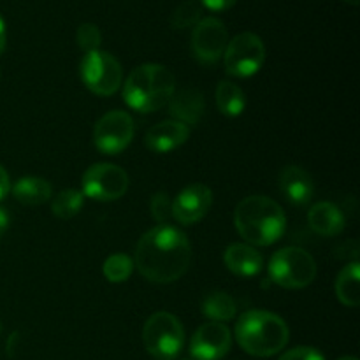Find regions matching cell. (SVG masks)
I'll return each mask as SVG.
<instances>
[{
  "instance_id": "1",
  "label": "cell",
  "mask_w": 360,
  "mask_h": 360,
  "mask_svg": "<svg viewBox=\"0 0 360 360\" xmlns=\"http://www.w3.org/2000/svg\"><path fill=\"white\" fill-rule=\"evenodd\" d=\"M192 245L185 232L172 225H158L144 232L136 246L134 267L153 283H172L188 271Z\"/></svg>"
},
{
  "instance_id": "2",
  "label": "cell",
  "mask_w": 360,
  "mask_h": 360,
  "mask_svg": "<svg viewBox=\"0 0 360 360\" xmlns=\"http://www.w3.org/2000/svg\"><path fill=\"white\" fill-rule=\"evenodd\" d=\"M234 225L250 246H271L283 238L287 217L276 200L266 195H250L236 207Z\"/></svg>"
},
{
  "instance_id": "3",
  "label": "cell",
  "mask_w": 360,
  "mask_h": 360,
  "mask_svg": "<svg viewBox=\"0 0 360 360\" xmlns=\"http://www.w3.org/2000/svg\"><path fill=\"white\" fill-rule=\"evenodd\" d=\"M236 340L246 354L253 357H271L287 347L290 330L276 313L250 309L236 323Z\"/></svg>"
},
{
  "instance_id": "4",
  "label": "cell",
  "mask_w": 360,
  "mask_h": 360,
  "mask_svg": "<svg viewBox=\"0 0 360 360\" xmlns=\"http://www.w3.org/2000/svg\"><path fill=\"white\" fill-rule=\"evenodd\" d=\"M176 91V79L160 63H143L129 74L123 83L127 105L139 112H153L164 108Z\"/></svg>"
},
{
  "instance_id": "5",
  "label": "cell",
  "mask_w": 360,
  "mask_h": 360,
  "mask_svg": "<svg viewBox=\"0 0 360 360\" xmlns=\"http://www.w3.org/2000/svg\"><path fill=\"white\" fill-rule=\"evenodd\" d=\"M316 262L306 250L288 246L271 257L269 278L273 283L290 290H299L315 281Z\"/></svg>"
},
{
  "instance_id": "6",
  "label": "cell",
  "mask_w": 360,
  "mask_h": 360,
  "mask_svg": "<svg viewBox=\"0 0 360 360\" xmlns=\"http://www.w3.org/2000/svg\"><path fill=\"white\" fill-rule=\"evenodd\" d=\"M143 341L146 352L155 360H174L183 350L185 329L174 315L158 311L144 323Z\"/></svg>"
},
{
  "instance_id": "7",
  "label": "cell",
  "mask_w": 360,
  "mask_h": 360,
  "mask_svg": "<svg viewBox=\"0 0 360 360\" xmlns=\"http://www.w3.org/2000/svg\"><path fill=\"white\" fill-rule=\"evenodd\" d=\"M79 76L84 86L98 97L116 94L123 83L122 63L105 51H91L83 56L79 63Z\"/></svg>"
},
{
  "instance_id": "8",
  "label": "cell",
  "mask_w": 360,
  "mask_h": 360,
  "mask_svg": "<svg viewBox=\"0 0 360 360\" xmlns=\"http://www.w3.org/2000/svg\"><path fill=\"white\" fill-rule=\"evenodd\" d=\"M266 60V46L253 32H241L231 39L224 53L227 74L234 77H250L260 70Z\"/></svg>"
},
{
  "instance_id": "9",
  "label": "cell",
  "mask_w": 360,
  "mask_h": 360,
  "mask_svg": "<svg viewBox=\"0 0 360 360\" xmlns=\"http://www.w3.org/2000/svg\"><path fill=\"white\" fill-rule=\"evenodd\" d=\"M83 195L101 202L122 199L129 190V174L115 164H95L83 174Z\"/></svg>"
},
{
  "instance_id": "10",
  "label": "cell",
  "mask_w": 360,
  "mask_h": 360,
  "mask_svg": "<svg viewBox=\"0 0 360 360\" xmlns=\"http://www.w3.org/2000/svg\"><path fill=\"white\" fill-rule=\"evenodd\" d=\"M136 125L129 112L111 111L102 116L94 129V144L101 153H122L134 139Z\"/></svg>"
},
{
  "instance_id": "11",
  "label": "cell",
  "mask_w": 360,
  "mask_h": 360,
  "mask_svg": "<svg viewBox=\"0 0 360 360\" xmlns=\"http://www.w3.org/2000/svg\"><path fill=\"white\" fill-rule=\"evenodd\" d=\"M227 44V27L217 18H202L193 27L190 48L200 63H217L218 60L224 58Z\"/></svg>"
},
{
  "instance_id": "12",
  "label": "cell",
  "mask_w": 360,
  "mask_h": 360,
  "mask_svg": "<svg viewBox=\"0 0 360 360\" xmlns=\"http://www.w3.org/2000/svg\"><path fill=\"white\" fill-rule=\"evenodd\" d=\"M232 347V333L225 323H202L190 341V354L195 360H220Z\"/></svg>"
},
{
  "instance_id": "13",
  "label": "cell",
  "mask_w": 360,
  "mask_h": 360,
  "mask_svg": "<svg viewBox=\"0 0 360 360\" xmlns=\"http://www.w3.org/2000/svg\"><path fill=\"white\" fill-rule=\"evenodd\" d=\"M213 192L202 183H193L183 188L172 200V218L181 225H193L202 220L211 210Z\"/></svg>"
},
{
  "instance_id": "14",
  "label": "cell",
  "mask_w": 360,
  "mask_h": 360,
  "mask_svg": "<svg viewBox=\"0 0 360 360\" xmlns=\"http://www.w3.org/2000/svg\"><path fill=\"white\" fill-rule=\"evenodd\" d=\"M280 190L288 202L301 207L309 204L315 195V181L311 174L299 165H287L280 172Z\"/></svg>"
},
{
  "instance_id": "15",
  "label": "cell",
  "mask_w": 360,
  "mask_h": 360,
  "mask_svg": "<svg viewBox=\"0 0 360 360\" xmlns=\"http://www.w3.org/2000/svg\"><path fill=\"white\" fill-rule=\"evenodd\" d=\"M188 136L190 127L181 122H176V120H167V122L157 123L148 130L144 144L153 153H169L185 144Z\"/></svg>"
},
{
  "instance_id": "16",
  "label": "cell",
  "mask_w": 360,
  "mask_h": 360,
  "mask_svg": "<svg viewBox=\"0 0 360 360\" xmlns=\"http://www.w3.org/2000/svg\"><path fill=\"white\" fill-rule=\"evenodd\" d=\"M167 104L172 118L185 123L186 127L199 125L206 112V101L197 88H183L174 91Z\"/></svg>"
},
{
  "instance_id": "17",
  "label": "cell",
  "mask_w": 360,
  "mask_h": 360,
  "mask_svg": "<svg viewBox=\"0 0 360 360\" xmlns=\"http://www.w3.org/2000/svg\"><path fill=\"white\" fill-rule=\"evenodd\" d=\"M224 262L232 274L241 278L257 276L264 267V257L253 246L234 243L225 250Z\"/></svg>"
},
{
  "instance_id": "18",
  "label": "cell",
  "mask_w": 360,
  "mask_h": 360,
  "mask_svg": "<svg viewBox=\"0 0 360 360\" xmlns=\"http://www.w3.org/2000/svg\"><path fill=\"white\" fill-rule=\"evenodd\" d=\"M308 224L313 232L323 236V238H333L341 234L347 227L345 214L336 204L333 202H319L309 210Z\"/></svg>"
},
{
  "instance_id": "19",
  "label": "cell",
  "mask_w": 360,
  "mask_h": 360,
  "mask_svg": "<svg viewBox=\"0 0 360 360\" xmlns=\"http://www.w3.org/2000/svg\"><path fill=\"white\" fill-rule=\"evenodd\" d=\"M13 195L18 202L25 204V206H41L51 199L53 188L44 178L27 176L14 183Z\"/></svg>"
},
{
  "instance_id": "20",
  "label": "cell",
  "mask_w": 360,
  "mask_h": 360,
  "mask_svg": "<svg viewBox=\"0 0 360 360\" xmlns=\"http://www.w3.org/2000/svg\"><path fill=\"white\" fill-rule=\"evenodd\" d=\"M336 295L341 304L348 308H357L360 304V264L357 260L348 264L338 274Z\"/></svg>"
},
{
  "instance_id": "21",
  "label": "cell",
  "mask_w": 360,
  "mask_h": 360,
  "mask_svg": "<svg viewBox=\"0 0 360 360\" xmlns=\"http://www.w3.org/2000/svg\"><path fill=\"white\" fill-rule=\"evenodd\" d=\"M217 97V108L220 109L221 115L229 118H236L241 115L246 108L245 91L232 81H220L214 91Z\"/></svg>"
},
{
  "instance_id": "22",
  "label": "cell",
  "mask_w": 360,
  "mask_h": 360,
  "mask_svg": "<svg viewBox=\"0 0 360 360\" xmlns=\"http://www.w3.org/2000/svg\"><path fill=\"white\" fill-rule=\"evenodd\" d=\"M236 301L227 292H211L200 302V311L211 322H229L236 316Z\"/></svg>"
},
{
  "instance_id": "23",
  "label": "cell",
  "mask_w": 360,
  "mask_h": 360,
  "mask_svg": "<svg viewBox=\"0 0 360 360\" xmlns=\"http://www.w3.org/2000/svg\"><path fill=\"white\" fill-rule=\"evenodd\" d=\"M84 195L79 190H62L51 200V211L60 220H70L83 210Z\"/></svg>"
},
{
  "instance_id": "24",
  "label": "cell",
  "mask_w": 360,
  "mask_h": 360,
  "mask_svg": "<svg viewBox=\"0 0 360 360\" xmlns=\"http://www.w3.org/2000/svg\"><path fill=\"white\" fill-rule=\"evenodd\" d=\"M102 273H104L105 280L111 281V283H123L132 276L134 260L123 253H115L109 259H105Z\"/></svg>"
},
{
  "instance_id": "25",
  "label": "cell",
  "mask_w": 360,
  "mask_h": 360,
  "mask_svg": "<svg viewBox=\"0 0 360 360\" xmlns=\"http://www.w3.org/2000/svg\"><path fill=\"white\" fill-rule=\"evenodd\" d=\"M200 20H202V7H200V4L195 2V0H185L172 13L171 25L172 28L185 30V28L195 27Z\"/></svg>"
},
{
  "instance_id": "26",
  "label": "cell",
  "mask_w": 360,
  "mask_h": 360,
  "mask_svg": "<svg viewBox=\"0 0 360 360\" xmlns=\"http://www.w3.org/2000/svg\"><path fill=\"white\" fill-rule=\"evenodd\" d=\"M76 41H77V46H79L84 53L98 51L102 42V34L101 30H98L97 25L83 23L79 28H77Z\"/></svg>"
},
{
  "instance_id": "27",
  "label": "cell",
  "mask_w": 360,
  "mask_h": 360,
  "mask_svg": "<svg viewBox=\"0 0 360 360\" xmlns=\"http://www.w3.org/2000/svg\"><path fill=\"white\" fill-rule=\"evenodd\" d=\"M150 211L158 225H169L172 218V200L165 192H158L151 197Z\"/></svg>"
},
{
  "instance_id": "28",
  "label": "cell",
  "mask_w": 360,
  "mask_h": 360,
  "mask_svg": "<svg viewBox=\"0 0 360 360\" xmlns=\"http://www.w3.org/2000/svg\"><path fill=\"white\" fill-rule=\"evenodd\" d=\"M278 360H326L316 348L311 347H297L285 352Z\"/></svg>"
},
{
  "instance_id": "29",
  "label": "cell",
  "mask_w": 360,
  "mask_h": 360,
  "mask_svg": "<svg viewBox=\"0 0 360 360\" xmlns=\"http://www.w3.org/2000/svg\"><path fill=\"white\" fill-rule=\"evenodd\" d=\"M236 2H238V0H200V4L211 11H227L231 9Z\"/></svg>"
},
{
  "instance_id": "30",
  "label": "cell",
  "mask_w": 360,
  "mask_h": 360,
  "mask_svg": "<svg viewBox=\"0 0 360 360\" xmlns=\"http://www.w3.org/2000/svg\"><path fill=\"white\" fill-rule=\"evenodd\" d=\"M11 190V181H9V174H7L6 169L0 165V200L9 193Z\"/></svg>"
},
{
  "instance_id": "31",
  "label": "cell",
  "mask_w": 360,
  "mask_h": 360,
  "mask_svg": "<svg viewBox=\"0 0 360 360\" xmlns=\"http://www.w3.org/2000/svg\"><path fill=\"white\" fill-rule=\"evenodd\" d=\"M9 221H11L9 213H7L4 207H0V239H2V236L6 234V231L9 229Z\"/></svg>"
},
{
  "instance_id": "32",
  "label": "cell",
  "mask_w": 360,
  "mask_h": 360,
  "mask_svg": "<svg viewBox=\"0 0 360 360\" xmlns=\"http://www.w3.org/2000/svg\"><path fill=\"white\" fill-rule=\"evenodd\" d=\"M7 44V30H6V21H4L2 14H0V55L4 53Z\"/></svg>"
},
{
  "instance_id": "33",
  "label": "cell",
  "mask_w": 360,
  "mask_h": 360,
  "mask_svg": "<svg viewBox=\"0 0 360 360\" xmlns=\"http://www.w3.org/2000/svg\"><path fill=\"white\" fill-rule=\"evenodd\" d=\"M345 2H347V4H350V6H357V4H359V0H345Z\"/></svg>"
},
{
  "instance_id": "34",
  "label": "cell",
  "mask_w": 360,
  "mask_h": 360,
  "mask_svg": "<svg viewBox=\"0 0 360 360\" xmlns=\"http://www.w3.org/2000/svg\"><path fill=\"white\" fill-rule=\"evenodd\" d=\"M338 360H359V359H355V357H340Z\"/></svg>"
},
{
  "instance_id": "35",
  "label": "cell",
  "mask_w": 360,
  "mask_h": 360,
  "mask_svg": "<svg viewBox=\"0 0 360 360\" xmlns=\"http://www.w3.org/2000/svg\"><path fill=\"white\" fill-rule=\"evenodd\" d=\"M0 336H2V323H0Z\"/></svg>"
}]
</instances>
